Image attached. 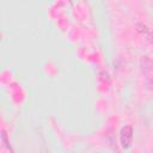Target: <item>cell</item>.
<instances>
[{
    "label": "cell",
    "instance_id": "cell-1",
    "mask_svg": "<svg viewBox=\"0 0 153 153\" xmlns=\"http://www.w3.org/2000/svg\"><path fill=\"white\" fill-rule=\"evenodd\" d=\"M131 142H133V128L131 126H124L120 133V143L122 148L128 149L130 148Z\"/></svg>",
    "mask_w": 153,
    "mask_h": 153
},
{
    "label": "cell",
    "instance_id": "cell-5",
    "mask_svg": "<svg viewBox=\"0 0 153 153\" xmlns=\"http://www.w3.org/2000/svg\"><path fill=\"white\" fill-rule=\"evenodd\" d=\"M145 87L148 91H152L153 92V76H147L145 79Z\"/></svg>",
    "mask_w": 153,
    "mask_h": 153
},
{
    "label": "cell",
    "instance_id": "cell-3",
    "mask_svg": "<svg viewBox=\"0 0 153 153\" xmlns=\"http://www.w3.org/2000/svg\"><path fill=\"white\" fill-rule=\"evenodd\" d=\"M135 31L137 32V33H140V35H147L148 33V31H149V29H148V26L146 25V24H143V23H136L135 24Z\"/></svg>",
    "mask_w": 153,
    "mask_h": 153
},
{
    "label": "cell",
    "instance_id": "cell-2",
    "mask_svg": "<svg viewBox=\"0 0 153 153\" xmlns=\"http://www.w3.org/2000/svg\"><path fill=\"white\" fill-rule=\"evenodd\" d=\"M139 66H140V71L145 74L149 73L153 71V60L148 56H142L140 59V62H139Z\"/></svg>",
    "mask_w": 153,
    "mask_h": 153
},
{
    "label": "cell",
    "instance_id": "cell-6",
    "mask_svg": "<svg viewBox=\"0 0 153 153\" xmlns=\"http://www.w3.org/2000/svg\"><path fill=\"white\" fill-rule=\"evenodd\" d=\"M146 38H147V41L151 43V44H153V31H148V33L146 35Z\"/></svg>",
    "mask_w": 153,
    "mask_h": 153
},
{
    "label": "cell",
    "instance_id": "cell-4",
    "mask_svg": "<svg viewBox=\"0 0 153 153\" xmlns=\"http://www.w3.org/2000/svg\"><path fill=\"white\" fill-rule=\"evenodd\" d=\"M1 142H2V146H4V147H6L8 151H10V149H12V148L10 147V145H8L7 134H6V130H5V129H2V130H1Z\"/></svg>",
    "mask_w": 153,
    "mask_h": 153
}]
</instances>
